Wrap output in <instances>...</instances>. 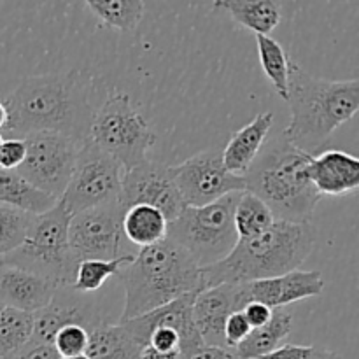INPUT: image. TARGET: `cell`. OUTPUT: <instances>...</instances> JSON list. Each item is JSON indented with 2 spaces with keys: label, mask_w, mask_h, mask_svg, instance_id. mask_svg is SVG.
I'll use <instances>...</instances> for the list:
<instances>
[{
  "label": "cell",
  "mask_w": 359,
  "mask_h": 359,
  "mask_svg": "<svg viewBox=\"0 0 359 359\" xmlns=\"http://www.w3.org/2000/svg\"><path fill=\"white\" fill-rule=\"evenodd\" d=\"M2 139H27L32 133L58 132L79 144L90 139L93 121L91 79L81 70L27 77L6 100Z\"/></svg>",
  "instance_id": "6da1fadb"
},
{
  "label": "cell",
  "mask_w": 359,
  "mask_h": 359,
  "mask_svg": "<svg viewBox=\"0 0 359 359\" xmlns=\"http://www.w3.org/2000/svg\"><path fill=\"white\" fill-rule=\"evenodd\" d=\"M316 238L318 231L312 223L276 221L265 233L242 238L226 258L202 269L203 290L272 279L298 270L314 251Z\"/></svg>",
  "instance_id": "7a4b0ae2"
},
{
  "label": "cell",
  "mask_w": 359,
  "mask_h": 359,
  "mask_svg": "<svg viewBox=\"0 0 359 359\" xmlns=\"http://www.w3.org/2000/svg\"><path fill=\"white\" fill-rule=\"evenodd\" d=\"M286 104L291 121L283 132L284 139L311 154L354 118L359 109V81L319 79L291 62Z\"/></svg>",
  "instance_id": "3957f363"
},
{
  "label": "cell",
  "mask_w": 359,
  "mask_h": 359,
  "mask_svg": "<svg viewBox=\"0 0 359 359\" xmlns=\"http://www.w3.org/2000/svg\"><path fill=\"white\" fill-rule=\"evenodd\" d=\"M312 154L272 137L245 172V191L258 196L277 221L311 223L321 195L307 175Z\"/></svg>",
  "instance_id": "277c9868"
},
{
  "label": "cell",
  "mask_w": 359,
  "mask_h": 359,
  "mask_svg": "<svg viewBox=\"0 0 359 359\" xmlns=\"http://www.w3.org/2000/svg\"><path fill=\"white\" fill-rule=\"evenodd\" d=\"M118 277L126 298L119 321L140 318L184 294L203 290L198 263L170 238L140 249Z\"/></svg>",
  "instance_id": "5b68a950"
},
{
  "label": "cell",
  "mask_w": 359,
  "mask_h": 359,
  "mask_svg": "<svg viewBox=\"0 0 359 359\" xmlns=\"http://www.w3.org/2000/svg\"><path fill=\"white\" fill-rule=\"evenodd\" d=\"M70 217L58 200L51 210L35 216L23 244L2 256L0 263L44 277L58 287L72 286L79 262L69 245Z\"/></svg>",
  "instance_id": "8992f818"
},
{
  "label": "cell",
  "mask_w": 359,
  "mask_h": 359,
  "mask_svg": "<svg viewBox=\"0 0 359 359\" xmlns=\"http://www.w3.org/2000/svg\"><path fill=\"white\" fill-rule=\"evenodd\" d=\"M242 193H230L209 205L186 207L172 223L167 238L181 245L200 269L221 262L237 245L235 207Z\"/></svg>",
  "instance_id": "52a82bcc"
},
{
  "label": "cell",
  "mask_w": 359,
  "mask_h": 359,
  "mask_svg": "<svg viewBox=\"0 0 359 359\" xmlns=\"http://www.w3.org/2000/svg\"><path fill=\"white\" fill-rule=\"evenodd\" d=\"M90 140L111 154L126 172L149 160L147 153L156 142V135L146 118L132 107L128 95L116 91L95 112Z\"/></svg>",
  "instance_id": "ba28073f"
},
{
  "label": "cell",
  "mask_w": 359,
  "mask_h": 359,
  "mask_svg": "<svg viewBox=\"0 0 359 359\" xmlns=\"http://www.w3.org/2000/svg\"><path fill=\"white\" fill-rule=\"evenodd\" d=\"M123 167L90 139L81 144L72 175L60 202L70 214L116 202L121 189Z\"/></svg>",
  "instance_id": "9c48e42d"
},
{
  "label": "cell",
  "mask_w": 359,
  "mask_h": 359,
  "mask_svg": "<svg viewBox=\"0 0 359 359\" xmlns=\"http://www.w3.org/2000/svg\"><path fill=\"white\" fill-rule=\"evenodd\" d=\"M25 140L27 153L18 174L53 198H62L72 175L81 144L58 132H39Z\"/></svg>",
  "instance_id": "30bf717a"
},
{
  "label": "cell",
  "mask_w": 359,
  "mask_h": 359,
  "mask_svg": "<svg viewBox=\"0 0 359 359\" xmlns=\"http://www.w3.org/2000/svg\"><path fill=\"white\" fill-rule=\"evenodd\" d=\"M172 177L186 207H202L230 195L244 193V175L226 170L221 151L209 149L172 167Z\"/></svg>",
  "instance_id": "8fae6325"
},
{
  "label": "cell",
  "mask_w": 359,
  "mask_h": 359,
  "mask_svg": "<svg viewBox=\"0 0 359 359\" xmlns=\"http://www.w3.org/2000/svg\"><path fill=\"white\" fill-rule=\"evenodd\" d=\"M123 214L116 202L83 210L70 217L69 245L77 262L114 259L121 256Z\"/></svg>",
  "instance_id": "7c38bea8"
},
{
  "label": "cell",
  "mask_w": 359,
  "mask_h": 359,
  "mask_svg": "<svg viewBox=\"0 0 359 359\" xmlns=\"http://www.w3.org/2000/svg\"><path fill=\"white\" fill-rule=\"evenodd\" d=\"M118 203L123 210L133 205H149L160 210L168 223L175 219L186 203L172 177V167L147 160L123 172Z\"/></svg>",
  "instance_id": "4fadbf2b"
},
{
  "label": "cell",
  "mask_w": 359,
  "mask_h": 359,
  "mask_svg": "<svg viewBox=\"0 0 359 359\" xmlns=\"http://www.w3.org/2000/svg\"><path fill=\"white\" fill-rule=\"evenodd\" d=\"M104 323L100 311L88 294L77 293L70 286H62L56 290L53 300L34 314V333L30 340L53 344L56 333L65 326L77 325L93 332Z\"/></svg>",
  "instance_id": "5bb4252c"
},
{
  "label": "cell",
  "mask_w": 359,
  "mask_h": 359,
  "mask_svg": "<svg viewBox=\"0 0 359 359\" xmlns=\"http://www.w3.org/2000/svg\"><path fill=\"white\" fill-rule=\"evenodd\" d=\"M248 305L242 284H221L202 290L193 302V321L203 344L228 349L224 342V323Z\"/></svg>",
  "instance_id": "9a60e30c"
},
{
  "label": "cell",
  "mask_w": 359,
  "mask_h": 359,
  "mask_svg": "<svg viewBox=\"0 0 359 359\" xmlns=\"http://www.w3.org/2000/svg\"><path fill=\"white\" fill-rule=\"evenodd\" d=\"M242 290L248 304L258 302L273 311L294 302L319 297L325 291V280L318 270H293L272 279L245 283L242 284Z\"/></svg>",
  "instance_id": "2e32d148"
},
{
  "label": "cell",
  "mask_w": 359,
  "mask_h": 359,
  "mask_svg": "<svg viewBox=\"0 0 359 359\" xmlns=\"http://www.w3.org/2000/svg\"><path fill=\"white\" fill-rule=\"evenodd\" d=\"M56 290L58 286L44 277L0 263V304L4 307L35 314L53 300Z\"/></svg>",
  "instance_id": "e0dca14e"
},
{
  "label": "cell",
  "mask_w": 359,
  "mask_h": 359,
  "mask_svg": "<svg viewBox=\"0 0 359 359\" xmlns=\"http://www.w3.org/2000/svg\"><path fill=\"white\" fill-rule=\"evenodd\" d=\"M307 175L321 196L349 195L359 188V160L346 151H325L312 156Z\"/></svg>",
  "instance_id": "ac0fdd59"
},
{
  "label": "cell",
  "mask_w": 359,
  "mask_h": 359,
  "mask_svg": "<svg viewBox=\"0 0 359 359\" xmlns=\"http://www.w3.org/2000/svg\"><path fill=\"white\" fill-rule=\"evenodd\" d=\"M273 119H276L273 112H263V114L256 116L249 125L242 126L231 135L226 147L221 151L226 170L235 175H245V172L249 170L252 161L262 151L269 132L272 130Z\"/></svg>",
  "instance_id": "d6986e66"
},
{
  "label": "cell",
  "mask_w": 359,
  "mask_h": 359,
  "mask_svg": "<svg viewBox=\"0 0 359 359\" xmlns=\"http://www.w3.org/2000/svg\"><path fill=\"white\" fill-rule=\"evenodd\" d=\"M144 346L132 335L126 325L104 323L90 332L88 359H139Z\"/></svg>",
  "instance_id": "ffe728a7"
},
{
  "label": "cell",
  "mask_w": 359,
  "mask_h": 359,
  "mask_svg": "<svg viewBox=\"0 0 359 359\" xmlns=\"http://www.w3.org/2000/svg\"><path fill=\"white\" fill-rule=\"evenodd\" d=\"M293 318L283 309H273L272 318L266 325L252 328L249 335L233 349L238 359H262L269 356L291 333Z\"/></svg>",
  "instance_id": "44dd1931"
},
{
  "label": "cell",
  "mask_w": 359,
  "mask_h": 359,
  "mask_svg": "<svg viewBox=\"0 0 359 359\" xmlns=\"http://www.w3.org/2000/svg\"><path fill=\"white\" fill-rule=\"evenodd\" d=\"M0 203L23 212L41 216L58 203V200L39 191L18 170L0 168Z\"/></svg>",
  "instance_id": "7402d4cb"
},
{
  "label": "cell",
  "mask_w": 359,
  "mask_h": 359,
  "mask_svg": "<svg viewBox=\"0 0 359 359\" xmlns=\"http://www.w3.org/2000/svg\"><path fill=\"white\" fill-rule=\"evenodd\" d=\"M214 4L228 11L233 21L255 32V35H270L283 18L280 4L272 0H221Z\"/></svg>",
  "instance_id": "603a6c76"
},
{
  "label": "cell",
  "mask_w": 359,
  "mask_h": 359,
  "mask_svg": "<svg viewBox=\"0 0 359 359\" xmlns=\"http://www.w3.org/2000/svg\"><path fill=\"white\" fill-rule=\"evenodd\" d=\"M168 221L149 205H133L123 214V235L132 244L149 248L167 238Z\"/></svg>",
  "instance_id": "cb8c5ba5"
},
{
  "label": "cell",
  "mask_w": 359,
  "mask_h": 359,
  "mask_svg": "<svg viewBox=\"0 0 359 359\" xmlns=\"http://www.w3.org/2000/svg\"><path fill=\"white\" fill-rule=\"evenodd\" d=\"M256 46H258V56L263 72L269 77L277 95L284 102H287V81H290L291 58L284 51L280 42H277L270 35H256Z\"/></svg>",
  "instance_id": "d4e9b609"
},
{
  "label": "cell",
  "mask_w": 359,
  "mask_h": 359,
  "mask_svg": "<svg viewBox=\"0 0 359 359\" xmlns=\"http://www.w3.org/2000/svg\"><path fill=\"white\" fill-rule=\"evenodd\" d=\"M272 210L251 193L244 191L238 198L235 207V230H237L238 241L242 238H252L265 233L273 223H276Z\"/></svg>",
  "instance_id": "484cf974"
},
{
  "label": "cell",
  "mask_w": 359,
  "mask_h": 359,
  "mask_svg": "<svg viewBox=\"0 0 359 359\" xmlns=\"http://www.w3.org/2000/svg\"><path fill=\"white\" fill-rule=\"evenodd\" d=\"M86 6L102 23L121 32L135 30L146 9L142 0H88Z\"/></svg>",
  "instance_id": "4316f807"
},
{
  "label": "cell",
  "mask_w": 359,
  "mask_h": 359,
  "mask_svg": "<svg viewBox=\"0 0 359 359\" xmlns=\"http://www.w3.org/2000/svg\"><path fill=\"white\" fill-rule=\"evenodd\" d=\"M135 259V255L126 252V255L118 256L114 259H86L81 262L77 266L76 280L70 287L77 293H93V291L100 290L105 284V280L111 279L112 276H118L125 266Z\"/></svg>",
  "instance_id": "83f0119b"
},
{
  "label": "cell",
  "mask_w": 359,
  "mask_h": 359,
  "mask_svg": "<svg viewBox=\"0 0 359 359\" xmlns=\"http://www.w3.org/2000/svg\"><path fill=\"white\" fill-rule=\"evenodd\" d=\"M34 333V314L4 307L0 312V359L27 346Z\"/></svg>",
  "instance_id": "f1b7e54d"
},
{
  "label": "cell",
  "mask_w": 359,
  "mask_h": 359,
  "mask_svg": "<svg viewBox=\"0 0 359 359\" xmlns=\"http://www.w3.org/2000/svg\"><path fill=\"white\" fill-rule=\"evenodd\" d=\"M34 219V214L0 203V258L23 244Z\"/></svg>",
  "instance_id": "f546056e"
},
{
  "label": "cell",
  "mask_w": 359,
  "mask_h": 359,
  "mask_svg": "<svg viewBox=\"0 0 359 359\" xmlns=\"http://www.w3.org/2000/svg\"><path fill=\"white\" fill-rule=\"evenodd\" d=\"M88 340H90V332L84 330L83 326L70 325L60 330L53 340V347L62 358L79 356L86 353Z\"/></svg>",
  "instance_id": "4dcf8cb0"
},
{
  "label": "cell",
  "mask_w": 359,
  "mask_h": 359,
  "mask_svg": "<svg viewBox=\"0 0 359 359\" xmlns=\"http://www.w3.org/2000/svg\"><path fill=\"white\" fill-rule=\"evenodd\" d=\"M25 153H27L25 140L4 139L2 146H0V168L18 170L25 160Z\"/></svg>",
  "instance_id": "1f68e13d"
},
{
  "label": "cell",
  "mask_w": 359,
  "mask_h": 359,
  "mask_svg": "<svg viewBox=\"0 0 359 359\" xmlns=\"http://www.w3.org/2000/svg\"><path fill=\"white\" fill-rule=\"evenodd\" d=\"M251 332V326L245 321L242 312H235L224 323V342H226L228 349L233 351L245 337Z\"/></svg>",
  "instance_id": "d6a6232c"
},
{
  "label": "cell",
  "mask_w": 359,
  "mask_h": 359,
  "mask_svg": "<svg viewBox=\"0 0 359 359\" xmlns=\"http://www.w3.org/2000/svg\"><path fill=\"white\" fill-rule=\"evenodd\" d=\"M2 359H62V356L56 353L53 344H41L30 340L20 351H16V353L9 354V356Z\"/></svg>",
  "instance_id": "836d02e7"
},
{
  "label": "cell",
  "mask_w": 359,
  "mask_h": 359,
  "mask_svg": "<svg viewBox=\"0 0 359 359\" xmlns=\"http://www.w3.org/2000/svg\"><path fill=\"white\" fill-rule=\"evenodd\" d=\"M147 346L161 351V353H172V351H179V337L175 330L168 328V326H156L151 332Z\"/></svg>",
  "instance_id": "e575fe53"
},
{
  "label": "cell",
  "mask_w": 359,
  "mask_h": 359,
  "mask_svg": "<svg viewBox=\"0 0 359 359\" xmlns=\"http://www.w3.org/2000/svg\"><path fill=\"white\" fill-rule=\"evenodd\" d=\"M272 309L266 307V305L263 304H258V302H251V304H248L244 307V311H242V314H244L245 321H248V325L252 328H259V326L266 325V323L270 321V318H272Z\"/></svg>",
  "instance_id": "d590c367"
},
{
  "label": "cell",
  "mask_w": 359,
  "mask_h": 359,
  "mask_svg": "<svg viewBox=\"0 0 359 359\" xmlns=\"http://www.w3.org/2000/svg\"><path fill=\"white\" fill-rule=\"evenodd\" d=\"M181 359H238L237 354L231 349H221V347H210L203 346L198 351H195L189 356Z\"/></svg>",
  "instance_id": "8d00e7d4"
},
{
  "label": "cell",
  "mask_w": 359,
  "mask_h": 359,
  "mask_svg": "<svg viewBox=\"0 0 359 359\" xmlns=\"http://www.w3.org/2000/svg\"><path fill=\"white\" fill-rule=\"evenodd\" d=\"M302 359H344L339 353L335 351L325 349V347L318 346H305L304 356Z\"/></svg>",
  "instance_id": "74e56055"
},
{
  "label": "cell",
  "mask_w": 359,
  "mask_h": 359,
  "mask_svg": "<svg viewBox=\"0 0 359 359\" xmlns=\"http://www.w3.org/2000/svg\"><path fill=\"white\" fill-rule=\"evenodd\" d=\"M139 359H179V351H172V353H161V351L153 349V347L146 346L140 353Z\"/></svg>",
  "instance_id": "f35d334b"
},
{
  "label": "cell",
  "mask_w": 359,
  "mask_h": 359,
  "mask_svg": "<svg viewBox=\"0 0 359 359\" xmlns=\"http://www.w3.org/2000/svg\"><path fill=\"white\" fill-rule=\"evenodd\" d=\"M6 121H7V112H6V107H4V104L0 102V132H2V128L6 126Z\"/></svg>",
  "instance_id": "ab89813d"
},
{
  "label": "cell",
  "mask_w": 359,
  "mask_h": 359,
  "mask_svg": "<svg viewBox=\"0 0 359 359\" xmlns=\"http://www.w3.org/2000/svg\"><path fill=\"white\" fill-rule=\"evenodd\" d=\"M62 359H88L86 354H79V356H69V358H62Z\"/></svg>",
  "instance_id": "60d3db41"
},
{
  "label": "cell",
  "mask_w": 359,
  "mask_h": 359,
  "mask_svg": "<svg viewBox=\"0 0 359 359\" xmlns=\"http://www.w3.org/2000/svg\"><path fill=\"white\" fill-rule=\"evenodd\" d=\"M4 311V305L2 304H0V312H2Z\"/></svg>",
  "instance_id": "b9f144b4"
},
{
  "label": "cell",
  "mask_w": 359,
  "mask_h": 359,
  "mask_svg": "<svg viewBox=\"0 0 359 359\" xmlns=\"http://www.w3.org/2000/svg\"><path fill=\"white\" fill-rule=\"evenodd\" d=\"M2 140H4V139H2V135H0V146H2Z\"/></svg>",
  "instance_id": "7bdbcfd3"
}]
</instances>
